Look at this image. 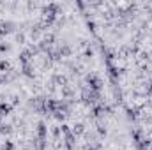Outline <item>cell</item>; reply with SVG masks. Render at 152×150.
<instances>
[{
	"label": "cell",
	"mask_w": 152,
	"mask_h": 150,
	"mask_svg": "<svg viewBox=\"0 0 152 150\" xmlns=\"http://www.w3.org/2000/svg\"><path fill=\"white\" fill-rule=\"evenodd\" d=\"M83 97H85L87 103H96V101H97V92H94V90H90V92L85 90V92H83Z\"/></svg>",
	"instance_id": "cell-1"
},
{
	"label": "cell",
	"mask_w": 152,
	"mask_h": 150,
	"mask_svg": "<svg viewBox=\"0 0 152 150\" xmlns=\"http://www.w3.org/2000/svg\"><path fill=\"white\" fill-rule=\"evenodd\" d=\"M87 81H88V83H90V87H92V88H94V90H99V88H101V81H99V78H97V76H88V78H87Z\"/></svg>",
	"instance_id": "cell-2"
},
{
	"label": "cell",
	"mask_w": 152,
	"mask_h": 150,
	"mask_svg": "<svg viewBox=\"0 0 152 150\" xmlns=\"http://www.w3.org/2000/svg\"><path fill=\"white\" fill-rule=\"evenodd\" d=\"M37 133H39V140L41 141H44V138H46V125L41 122L39 124V129H37Z\"/></svg>",
	"instance_id": "cell-3"
},
{
	"label": "cell",
	"mask_w": 152,
	"mask_h": 150,
	"mask_svg": "<svg viewBox=\"0 0 152 150\" xmlns=\"http://www.w3.org/2000/svg\"><path fill=\"white\" fill-rule=\"evenodd\" d=\"M0 133L2 134H9L11 133V127L9 125H0Z\"/></svg>",
	"instance_id": "cell-4"
},
{
	"label": "cell",
	"mask_w": 152,
	"mask_h": 150,
	"mask_svg": "<svg viewBox=\"0 0 152 150\" xmlns=\"http://www.w3.org/2000/svg\"><path fill=\"white\" fill-rule=\"evenodd\" d=\"M81 133H83V125H81V124L75 125V134H81Z\"/></svg>",
	"instance_id": "cell-5"
},
{
	"label": "cell",
	"mask_w": 152,
	"mask_h": 150,
	"mask_svg": "<svg viewBox=\"0 0 152 150\" xmlns=\"http://www.w3.org/2000/svg\"><path fill=\"white\" fill-rule=\"evenodd\" d=\"M5 69H9V64L7 62H0V71H5Z\"/></svg>",
	"instance_id": "cell-6"
},
{
	"label": "cell",
	"mask_w": 152,
	"mask_h": 150,
	"mask_svg": "<svg viewBox=\"0 0 152 150\" xmlns=\"http://www.w3.org/2000/svg\"><path fill=\"white\" fill-rule=\"evenodd\" d=\"M0 111H2V115H4V113H7V111H9V106H7V104H2V106H0Z\"/></svg>",
	"instance_id": "cell-7"
},
{
	"label": "cell",
	"mask_w": 152,
	"mask_h": 150,
	"mask_svg": "<svg viewBox=\"0 0 152 150\" xmlns=\"http://www.w3.org/2000/svg\"><path fill=\"white\" fill-rule=\"evenodd\" d=\"M4 150H12V145H11V143H7V145H4Z\"/></svg>",
	"instance_id": "cell-8"
}]
</instances>
